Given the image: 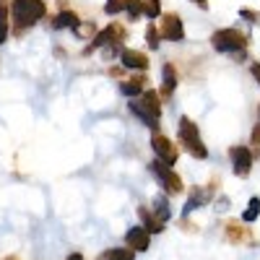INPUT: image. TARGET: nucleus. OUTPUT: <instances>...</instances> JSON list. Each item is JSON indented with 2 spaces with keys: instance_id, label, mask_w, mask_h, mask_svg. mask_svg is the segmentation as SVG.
<instances>
[{
  "instance_id": "f257e3e1",
  "label": "nucleus",
  "mask_w": 260,
  "mask_h": 260,
  "mask_svg": "<svg viewBox=\"0 0 260 260\" xmlns=\"http://www.w3.org/2000/svg\"><path fill=\"white\" fill-rule=\"evenodd\" d=\"M130 112H133L143 125H148L151 130L159 127V117H161V102H159V94L151 89V91H143L138 96H133L127 102Z\"/></svg>"
},
{
  "instance_id": "f03ea898",
  "label": "nucleus",
  "mask_w": 260,
  "mask_h": 260,
  "mask_svg": "<svg viewBox=\"0 0 260 260\" xmlns=\"http://www.w3.org/2000/svg\"><path fill=\"white\" fill-rule=\"evenodd\" d=\"M177 136H180V141H182V146H185V151H187L190 156H195V159H208V148H206V143L201 141V130H198V125H195L190 117H180Z\"/></svg>"
},
{
  "instance_id": "7ed1b4c3",
  "label": "nucleus",
  "mask_w": 260,
  "mask_h": 260,
  "mask_svg": "<svg viewBox=\"0 0 260 260\" xmlns=\"http://www.w3.org/2000/svg\"><path fill=\"white\" fill-rule=\"evenodd\" d=\"M11 11H13L18 29H29L47 13V6H45V0H13Z\"/></svg>"
},
{
  "instance_id": "20e7f679",
  "label": "nucleus",
  "mask_w": 260,
  "mask_h": 260,
  "mask_svg": "<svg viewBox=\"0 0 260 260\" xmlns=\"http://www.w3.org/2000/svg\"><path fill=\"white\" fill-rule=\"evenodd\" d=\"M211 45L216 52H242L247 47V37L237 29H219L211 37Z\"/></svg>"
},
{
  "instance_id": "39448f33",
  "label": "nucleus",
  "mask_w": 260,
  "mask_h": 260,
  "mask_svg": "<svg viewBox=\"0 0 260 260\" xmlns=\"http://www.w3.org/2000/svg\"><path fill=\"white\" fill-rule=\"evenodd\" d=\"M151 175H154L156 180H159V185L169 192V195H177V192H182V180L172 172V167L169 164H164L161 159H156V161H151Z\"/></svg>"
},
{
  "instance_id": "423d86ee",
  "label": "nucleus",
  "mask_w": 260,
  "mask_h": 260,
  "mask_svg": "<svg viewBox=\"0 0 260 260\" xmlns=\"http://www.w3.org/2000/svg\"><path fill=\"white\" fill-rule=\"evenodd\" d=\"M151 148H154V154H156L164 164H169V167H175L177 159H180L177 146L172 143L167 136H154V138H151Z\"/></svg>"
},
{
  "instance_id": "0eeeda50",
  "label": "nucleus",
  "mask_w": 260,
  "mask_h": 260,
  "mask_svg": "<svg viewBox=\"0 0 260 260\" xmlns=\"http://www.w3.org/2000/svg\"><path fill=\"white\" fill-rule=\"evenodd\" d=\"M229 156H232V169H234V175L237 177H247L250 175V169H252V151L247 146H234L229 151Z\"/></svg>"
},
{
  "instance_id": "6e6552de",
  "label": "nucleus",
  "mask_w": 260,
  "mask_h": 260,
  "mask_svg": "<svg viewBox=\"0 0 260 260\" xmlns=\"http://www.w3.org/2000/svg\"><path fill=\"white\" fill-rule=\"evenodd\" d=\"M159 34L169 42H182L185 39V26H182V18L177 13H167L161 16V29Z\"/></svg>"
},
{
  "instance_id": "1a4fd4ad",
  "label": "nucleus",
  "mask_w": 260,
  "mask_h": 260,
  "mask_svg": "<svg viewBox=\"0 0 260 260\" xmlns=\"http://www.w3.org/2000/svg\"><path fill=\"white\" fill-rule=\"evenodd\" d=\"M122 37H125V29H122L120 24H110L107 29H102V31L96 34V39L91 42L89 47H86V52L99 50V47H107V45H115V42H122Z\"/></svg>"
},
{
  "instance_id": "9d476101",
  "label": "nucleus",
  "mask_w": 260,
  "mask_h": 260,
  "mask_svg": "<svg viewBox=\"0 0 260 260\" xmlns=\"http://www.w3.org/2000/svg\"><path fill=\"white\" fill-rule=\"evenodd\" d=\"M125 242H127V247H133L136 252H143V250H148V232L143 229V226H130L127 229V234H125Z\"/></svg>"
},
{
  "instance_id": "9b49d317",
  "label": "nucleus",
  "mask_w": 260,
  "mask_h": 260,
  "mask_svg": "<svg viewBox=\"0 0 260 260\" xmlns=\"http://www.w3.org/2000/svg\"><path fill=\"white\" fill-rule=\"evenodd\" d=\"M120 57H122V65L127 71H146L148 68V57L138 50H122Z\"/></svg>"
},
{
  "instance_id": "f8f14e48",
  "label": "nucleus",
  "mask_w": 260,
  "mask_h": 260,
  "mask_svg": "<svg viewBox=\"0 0 260 260\" xmlns=\"http://www.w3.org/2000/svg\"><path fill=\"white\" fill-rule=\"evenodd\" d=\"M206 203H211V190H203V187H192L190 190V201H187V206H185V216L190 213V211H195V208H201V206H206Z\"/></svg>"
},
{
  "instance_id": "ddd939ff",
  "label": "nucleus",
  "mask_w": 260,
  "mask_h": 260,
  "mask_svg": "<svg viewBox=\"0 0 260 260\" xmlns=\"http://www.w3.org/2000/svg\"><path fill=\"white\" fill-rule=\"evenodd\" d=\"M138 216H141V221H143V229H146V232H151V234L164 232V221L156 219V213H148V208H138Z\"/></svg>"
},
{
  "instance_id": "4468645a",
  "label": "nucleus",
  "mask_w": 260,
  "mask_h": 260,
  "mask_svg": "<svg viewBox=\"0 0 260 260\" xmlns=\"http://www.w3.org/2000/svg\"><path fill=\"white\" fill-rule=\"evenodd\" d=\"M143 86H146V78H143V76H138V78H127V81L120 83V91H122L127 99H133V96L143 94Z\"/></svg>"
},
{
  "instance_id": "2eb2a0df",
  "label": "nucleus",
  "mask_w": 260,
  "mask_h": 260,
  "mask_svg": "<svg viewBox=\"0 0 260 260\" xmlns=\"http://www.w3.org/2000/svg\"><path fill=\"white\" fill-rule=\"evenodd\" d=\"M78 24L81 21H78V16L73 11H62V13H57L52 18V29H76Z\"/></svg>"
},
{
  "instance_id": "dca6fc26",
  "label": "nucleus",
  "mask_w": 260,
  "mask_h": 260,
  "mask_svg": "<svg viewBox=\"0 0 260 260\" xmlns=\"http://www.w3.org/2000/svg\"><path fill=\"white\" fill-rule=\"evenodd\" d=\"M161 76H164V86H161V96H172V91L177 89V71L172 68V65L167 62L161 68Z\"/></svg>"
},
{
  "instance_id": "f3484780",
  "label": "nucleus",
  "mask_w": 260,
  "mask_h": 260,
  "mask_svg": "<svg viewBox=\"0 0 260 260\" xmlns=\"http://www.w3.org/2000/svg\"><path fill=\"white\" fill-rule=\"evenodd\" d=\"M102 260H136V250L133 247H115L110 252H104Z\"/></svg>"
},
{
  "instance_id": "a211bd4d",
  "label": "nucleus",
  "mask_w": 260,
  "mask_h": 260,
  "mask_svg": "<svg viewBox=\"0 0 260 260\" xmlns=\"http://www.w3.org/2000/svg\"><path fill=\"white\" fill-rule=\"evenodd\" d=\"M226 237H229V242H234V245H240L242 240H247V229H242L240 224H234V221H229V224H226Z\"/></svg>"
},
{
  "instance_id": "6ab92c4d",
  "label": "nucleus",
  "mask_w": 260,
  "mask_h": 260,
  "mask_svg": "<svg viewBox=\"0 0 260 260\" xmlns=\"http://www.w3.org/2000/svg\"><path fill=\"white\" fill-rule=\"evenodd\" d=\"M154 213H156V219H161L164 224L169 221L172 211H169V203H167V198H164V195H156V201H154Z\"/></svg>"
},
{
  "instance_id": "aec40b11",
  "label": "nucleus",
  "mask_w": 260,
  "mask_h": 260,
  "mask_svg": "<svg viewBox=\"0 0 260 260\" xmlns=\"http://www.w3.org/2000/svg\"><path fill=\"white\" fill-rule=\"evenodd\" d=\"M257 216H260V198H250V206H247L245 213H242V221H245V224H252Z\"/></svg>"
},
{
  "instance_id": "412c9836",
  "label": "nucleus",
  "mask_w": 260,
  "mask_h": 260,
  "mask_svg": "<svg viewBox=\"0 0 260 260\" xmlns=\"http://www.w3.org/2000/svg\"><path fill=\"white\" fill-rule=\"evenodd\" d=\"M143 16L151 21L156 16H161V0H143Z\"/></svg>"
},
{
  "instance_id": "4be33fe9",
  "label": "nucleus",
  "mask_w": 260,
  "mask_h": 260,
  "mask_svg": "<svg viewBox=\"0 0 260 260\" xmlns=\"http://www.w3.org/2000/svg\"><path fill=\"white\" fill-rule=\"evenodd\" d=\"M125 11L130 13V21L143 16V0H125Z\"/></svg>"
},
{
  "instance_id": "5701e85b",
  "label": "nucleus",
  "mask_w": 260,
  "mask_h": 260,
  "mask_svg": "<svg viewBox=\"0 0 260 260\" xmlns=\"http://www.w3.org/2000/svg\"><path fill=\"white\" fill-rule=\"evenodd\" d=\"M146 42H148V47H151V50H159L161 34H159V29H156L154 24H148V29H146Z\"/></svg>"
},
{
  "instance_id": "b1692460",
  "label": "nucleus",
  "mask_w": 260,
  "mask_h": 260,
  "mask_svg": "<svg viewBox=\"0 0 260 260\" xmlns=\"http://www.w3.org/2000/svg\"><path fill=\"white\" fill-rule=\"evenodd\" d=\"M6 37H8V11L0 3V45L6 42Z\"/></svg>"
},
{
  "instance_id": "393cba45",
  "label": "nucleus",
  "mask_w": 260,
  "mask_h": 260,
  "mask_svg": "<svg viewBox=\"0 0 260 260\" xmlns=\"http://www.w3.org/2000/svg\"><path fill=\"white\" fill-rule=\"evenodd\" d=\"M104 11L110 13V16H115V13L125 11V0H107V6H104Z\"/></svg>"
},
{
  "instance_id": "a878e982",
  "label": "nucleus",
  "mask_w": 260,
  "mask_h": 260,
  "mask_svg": "<svg viewBox=\"0 0 260 260\" xmlns=\"http://www.w3.org/2000/svg\"><path fill=\"white\" fill-rule=\"evenodd\" d=\"M240 16H242L245 21H250V24H257V26H260V13H257V11H250V8H242V11H240Z\"/></svg>"
},
{
  "instance_id": "bb28decb",
  "label": "nucleus",
  "mask_w": 260,
  "mask_h": 260,
  "mask_svg": "<svg viewBox=\"0 0 260 260\" xmlns=\"http://www.w3.org/2000/svg\"><path fill=\"white\" fill-rule=\"evenodd\" d=\"M250 73H252V78H255L257 86H260V62H252V65H250Z\"/></svg>"
},
{
  "instance_id": "cd10ccee",
  "label": "nucleus",
  "mask_w": 260,
  "mask_h": 260,
  "mask_svg": "<svg viewBox=\"0 0 260 260\" xmlns=\"http://www.w3.org/2000/svg\"><path fill=\"white\" fill-rule=\"evenodd\" d=\"M216 208H219V211H226V208H229V201H226V198H219V206H216Z\"/></svg>"
},
{
  "instance_id": "c85d7f7f",
  "label": "nucleus",
  "mask_w": 260,
  "mask_h": 260,
  "mask_svg": "<svg viewBox=\"0 0 260 260\" xmlns=\"http://www.w3.org/2000/svg\"><path fill=\"white\" fill-rule=\"evenodd\" d=\"M252 141L260 146V127H255V130H252Z\"/></svg>"
},
{
  "instance_id": "c756f323",
  "label": "nucleus",
  "mask_w": 260,
  "mask_h": 260,
  "mask_svg": "<svg viewBox=\"0 0 260 260\" xmlns=\"http://www.w3.org/2000/svg\"><path fill=\"white\" fill-rule=\"evenodd\" d=\"M68 260H83V255L81 252H73V255H68Z\"/></svg>"
},
{
  "instance_id": "7c9ffc66",
  "label": "nucleus",
  "mask_w": 260,
  "mask_h": 260,
  "mask_svg": "<svg viewBox=\"0 0 260 260\" xmlns=\"http://www.w3.org/2000/svg\"><path fill=\"white\" fill-rule=\"evenodd\" d=\"M195 3H198L201 8H208V0H195Z\"/></svg>"
},
{
  "instance_id": "2f4dec72",
  "label": "nucleus",
  "mask_w": 260,
  "mask_h": 260,
  "mask_svg": "<svg viewBox=\"0 0 260 260\" xmlns=\"http://www.w3.org/2000/svg\"><path fill=\"white\" fill-rule=\"evenodd\" d=\"M257 112H260V107H257Z\"/></svg>"
}]
</instances>
